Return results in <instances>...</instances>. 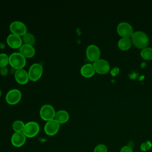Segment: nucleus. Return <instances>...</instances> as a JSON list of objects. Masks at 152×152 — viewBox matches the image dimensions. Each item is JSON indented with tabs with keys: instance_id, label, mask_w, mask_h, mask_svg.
I'll list each match as a JSON object with an SVG mask.
<instances>
[{
	"instance_id": "412c9836",
	"label": "nucleus",
	"mask_w": 152,
	"mask_h": 152,
	"mask_svg": "<svg viewBox=\"0 0 152 152\" xmlns=\"http://www.w3.org/2000/svg\"><path fill=\"white\" fill-rule=\"evenodd\" d=\"M141 56L142 58L147 60L152 59V48L146 47L142 49L141 51Z\"/></svg>"
},
{
	"instance_id": "6e6552de",
	"label": "nucleus",
	"mask_w": 152,
	"mask_h": 152,
	"mask_svg": "<svg viewBox=\"0 0 152 152\" xmlns=\"http://www.w3.org/2000/svg\"><path fill=\"white\" fill-rule=\"evenodd\" d=\"M117 31L122 37L129 38L133 34V28L129 23L121 22L117 26Z\"/></svg>"
},
{
	"instance_id": "20e7f679",
	"label": "nucleus",
	"mask_w": 152,
	"mask_h": 152,
	"mask_svg": "<svg viewBox=\"0 0 152 152\" xmlns=\"http://www.w3.org/2000/svg\"><path fill=\"white\" fill-rule=\"evenodd\" d=\"M56 112L55 108L49 104L42 106L40 109V116L41 118L46 121L52 120L55 118Z\"/></svg>"
},
{
	"instance_id": "a211bd4d",
	"label": "nucleus",
	"mask_w": 152,
	"mask_h": 152,
	"mask_svg": "<svg viewBox=\"0 0 152 152\" xmlns=\"http://www.w3.org/2000/svg\"><path fill=\"white\" fill-rule=\"evenodd\" d=\"M132 43V41L129 38L122 37L118 41V46L122 50H127L131 48Z\"/></svg>"
},
{
	"instance_id": "4468645a",
	"label": "nucleus",
	"mask_w": 152,
	"mask_h": 152,
	"mask_svg": "<svg viewBox=\"0 0 152 152\" xmlns=\"http://www.w3.org/2000/svg\"><path fill=\"white\" fill-rule=\"evenodd\" d=\"M14 77L17 82L21 84H26L29 80L28 72L23 68L17 69L14 73Z\"/></svg>"
},
{
	"instance_id": "9b49d317",
	"label": "nucleus",
	"mask_w": 152,
	"mask_h": 152,
	"mask_svg": "<svg viewBox=\"0 0 152 152\" xmlns=\"http://www.w3.org/2000/svg\"><path fill=\"white\" fill-rule=\"evenodd\" d=\"M26 138L23 132H14L11 138V144L17 148L21 147L25 144Z\"/></svg>"
},
{
	"instance_id": "423d86ee",
	"label": "nucleus",
	"mask_w": 152,
	"mask_h": 152,
	"mask_svg": "<svg viewBox=\"0 0 152 152\" xmlns=\"http://www.w3.org/2000/svg\"><path fill=\"white\" fill-rule=\"evenodd\" d=\"M10 29L12 33L20 36L25 34L27 31L26 25L20 21H14L10 25Z\"/></svg>"
},
{
	"instance_id": "393cba45",
	"label": "nucleus",
	"mask_w": 152,
	"mask_h": 152,
	"mask_svg": "<svg viewBox=\"0 0 152 152\" xmlns=\"http://www.w3.org/2000/svg\"><path fill=\"white\" fill-rule=\"evenodd\" d=\"M0 72L1 74V75H6L8 73V69L6 67L4 68H2L0 69Z\"/></svg>"
},
{
	"instance_id": "ddd939ff",
	"label": "nucleus",
	"mask_w": 152,
	"mask_h": 152,
	"mask_svg": "<svg viewBox=\"0 0 152 152\" xmlns=\"http://www.w3.org/2000/svg\"><path fill=\"white\" fill-rule=\"evenodd\" d=\"M22 38L17 34L11 33L7 37V44L12 48L17 49L20 48L22 45Z\"/></svg>"
},
{
	"instance_id": "f8f14e48",
	"label": "nucleus",
	"mask_w": 152,
	"mask_h": 152,
	"mask_svg": "<svg viewBox=\"0 0 152 152\" xmlns=\"http://www.w3.org/2000/svg\"><path fill=\"white\" fill-rule=\"evenodd\" d=\"M86 53L87 58L90 61L94 62L99 59L100 56V50L96 45H90L86 49Z\"/></svg>"
},
{
	"instance_id": "39448f33",
	"label": "nucleus",
	"mask_w": 152,
	"mask_h": 152,
	"mask_svg": "<svg viewBox=\"0 0 152 152\" xmlns=\"http://www.w3.org/2000/svg\"><path fill=\"white\" fill-rule=\"evenodd\" d=\"M43 73V66L39 63L33 64L29 68L28 74L29 79L33 81L38 80Z\"/></svg>"
},
{
	"instance_id": "f3484780",
	"label": "nucleus",
	"mask_w": 152,
	"mask_h": 152,
	"mask_svg": "<svg viewBox=\"0 0 152 152\" xmlns=\"http://www.w3.org/2000/svg\"><path fill=\"white\" fill-rule=\"evenodd\" d=\"M69 118V115L68 112L65 110H59L56 112L55 116V119L61 124H64L66 122Z\"/></svg>"
},
{
	"instance_id": "aec40b11",
	"label": "nucleus",
	"mask_w": 152,
	"mask_h": 152,
	"mask_svg": "<svg viewBox=\"0 0 152 152\" xmlns=\"http://www.w3.org/2000/svg\"><path fill=\"white\" fill-rule=\"evenodd\" d=\"M25 124L21 120H15L12 124V129L14 132H23Z\"/></svg>"
},
{
	"instance_id": "6ab92c4d",
	"label": "nucleus",
	"mask_w": 152,
	"mask_h": 152,
	"mask_svg": "<svg viewBox=\"0 0 152 152\" xmlns=\"http://www.w3.org/2000/svg\"><path fill=\"white\" fill-rule=\"evenodd\" d=\"M23 40L24 42V44L33 46L35 43L36 39L33 34L30 33H26L23 36Z\"/></svg>"
},
{
	"instance_id": "a878e982",
	"label": "nucleus",
	"mask_w": 152,
	"mask_h": 152,
	"mask_svg": "<svg viewBox=\"0 0 152 152\" xmlns=\"http://www.w3.org/2000/svg\"><path fill=\"white\" fill-rule=\"evenodd\" d=\"M119 72V68L118 67H115L113 68L112 71H111V74L113 75H116Z\"/></svg>"
},
{
	"instance_id": "f03ea898",
	"label": "nucleus",
	"mask_w": 152,
	"mask_h": 152,
	"mask_svg": "<svg viewBox=\"0 0 152 152\" xmlns=\"http://www.w3.org/2000/svg\"><path fill=\"white\" fill-rule=\"evenodd\" d=\"M9 63L16 70L23 69L26 64V59L20 52H14L9 56Z\"/></svg>"
},
{
	"instance_id": "bb28decb",
	"label": "nucleus",
	"mask_w": 152,
	"mask_h": 152,
	"mask_svg": "<svg viewBox=\"0 0 152 152\" xmlns=\"http://www.w3.org/2000/svg\"><path fill=\"white\" fill-rule=\"evenodd\" d=\"M1 93H2V92H1V90H0V97H1Z\"/></svg>"
},
{
	"instance_id": "b1692460",
	"label": "nucleus",
	"mask_w": 152,
	"mask_h": 152,
	"mask_svg": "<svg viewBox=\"0 0 152 152\" xmlns=\"http://www.w3.org/2000/svg\"><path fill=\"white\" fill-rule=\"evenodd\" d=\"M120 152H133V151H132V148L129 146L125 145V146H124L121 148Z\"/></svg>"
},
{
	"instance_id": "0eeeda50",
	"label": "nucleus",
	"mask_w": 152,
	"mask_h": 152,
	"mask_svg": "<svg viewBox=\"0 0 152 152\" xmlns=\"http://www.w3.org/2000/svg\"><path fill=\"white\" fill-rule=\"evenodd\" d=\"M60 128V124L55 119L47 121L44 126L45 132L49 136L56 135Z\"/></svg>"
},
{
	"instance_id": "2eb2a0df",
	"label": "nucleus",
	"mask_w": 152,
	"mask_h": 152,
	"mask_svg": "<svg viewBox=\"0 0 152 152\" xmlns=\"http://www.w3.org/2000/svg\"><path fill=\"white\" fill-rule=\"evenodd\" d=\"M20 53L25 58H31L35 54V49L31 45L23 44L20 48Z\"/></svg>"
},
{
	"instance_id": "1a4fd4ad",
	"label": "nucleus",
	"mask_w": 152,
	"mask_h": 152,
	"mask_svg": "<svg viewBox=\"0 0 152 152\" xmlns=\"http://www.w3.org/2000/svg\"><path fill=\"white\" fill-rule=\"evenodd\" d=\"M21 99V91L16 88L9 90L5 96L6 102L10 104H15Z\"/></svg>"
},
{
	"instance_id": "7ed1b4c3",
	"label": "nucleus",
	"mask_w": 152,
	"mask_h": 152,
	"mask_svg": "<svg viewBox=\"0 0 152 152\" xmlns=\"http://www.w3.org/2000/svg\"><path fill=\"white\" fill-rule=\"evenodd\" d=\"M40 131L38 123L34 121H29L25 124L23 132L27 138H33L36 136Z\"/></svg>"
},
{
	"instance_id": "dca6fc26",
	"label": "nucleus",
	"mask_w": 152,
	"mask_h": 152,
	"mask_svg": "<svg viewBox=\"0 0 152 152\" xmlns=\"http://www.w3.org/2000/svg\"><path fill=\"white\" fill-rule=\"evenodd\" d=\"M95 72L93 65L91 64H86L83 65L80 69L81 74L86 78L92 77L94 74Z\"/></svg>"
},
{
	"instance_id": "9d476101",
	"label": "nucleus",
	"mask_w": 152,
	"mask_h": 152,
	"mask_svg": "<svg viewBox=\"0 0 152 152\" xmlns=\"http://www.w3.org/2000/svg\"><path fill=\"white\" fill-rule=\"evenodd\" d=\"M93 65L95 71L101 74L107 73L110 69V65L109 62L103 59H97L94 62Z\"/></svg>"
},
{
	"instance_id": "f257e3e1",
	"label": "nucleus",
	"mask_w": 152,
	"mask_h": 152,
	"mask_svg": "<svg viewBox=\"0 0 152 152\" xmlns=\"http://www.w3.org/2000/svg\"><path fill=\"white\" fill-rule=\"evenodd\" d=\"M132 43L138 48H144L148 44L149 39L148 36L143 31H137L133 33L131 36Z\"/></svg>"
},
{
	"instance_id": "4be33fe9",
	"label": "nucleus",
	"mask_w": 152,
	"mask_h": 152,
	"mask_svg": "<svg viewBox=\"0 0 152 152\" xmlns=\"http://www.w3.org/2000/svg\"><path fill=\"white\" fill-rule=\"evenodd\" d=\"M9 63V56L5 53H0V68L6 67Z\"/></svg>"
},
{
	"instance_id": "5701e85b",
	"label": "nucleus",
	"mask_w": 152,
	"mask_h": 152,
	"mask_svg": "<svg viewBox=\"0 0 152 152\" xmlns=\"http://www.w3.org/2000/svg\"><path fill=\"white\" fill-rule=\"evenodd\" d=\"M93 152H107V149L105 145L100 144L95 147Z\"/></svg>"
}]
</instances>
